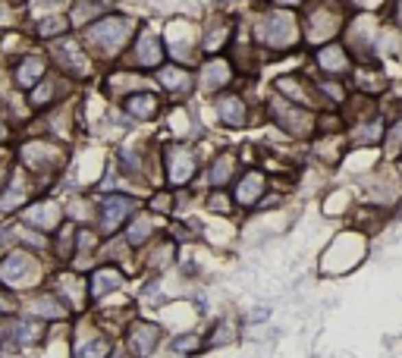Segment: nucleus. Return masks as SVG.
<instances>
[{
  "mask_svg": "<svg viewBox=\"0 0 402 358\" xmlns=\"http://www.w3.org/2000/svg\"><path fill=\"white\" fill-rule=\"evenodd\" d=\"M10 308H13V305H10V302H3V298H0V311H10Z\"/></svg>",
  "mask_w": 402,
  "mask_h": 358,
  "instance_id": "nucleus-35",
  "label": "nucleus"
},
{
  "mask_svg": "<svg viewBox=\"0 0 402 358\" xmlns=\"http://www.w3.org/2000/svg\"><path fill=\"white\" fill-rule=\"evenodd\" d=\"M32 314H38V318H63V305L54 302V298H35L32 302Z\"/></svg>",
  "mask_w": 402,
  "mask_h": 358,
  "instance_id": "nucleus-25",
  "label": "nucleus"
},
{
  "mask_svg": "<svg viewBox=\"0 0 402 358\" xmlns=\"http://www.w3.org/2000/svg\"><path fill=\"white\" fill-rule=\"evenodd\" d=\"M268 113L276 126L283 129V132H289L292 139H308V135L314 132V126H318L314 113H308L302 104L283 97L280 91H274V97L268 101Z\"/></svg>",
  "mask_w": 402,
  "mask_h": 358,
  "instance_id": "nucleus-3",
  "label": "nucleus"
},
{
  "mask_svg": "<svg viewBox=\"0 0 402 358\" xmlns=\"http://www.w3.org/2000/svg\"><path fill=\"white\" fill-rule=\"evenodd\" d=\"M154 232V224H151V217H135L132 224H129V230H126V242L129 246H145L148 242V236Z\"/></svg>",
  "mask_w": 402,
  "mask_h": 358,
  "instance_id": "nucleus-22",
  "label": "nucleus"
},
{
  "mask_svg": "<svg viewBox=\"0 0 402 358\" xmlns=\"http://www.w3.org/2000/svg\"><path fill=\"white\" fill-rule=\"evenodd\" d=\"M157 79L173 95H192L195 91V73L186 67H157Z\"/></svg>",
  "mask_w": 402,
  "mask_h": 358,
  "instance_id": "nucleus-12",
  "label": "nucleus"
},
{
  "mask_svg": "<svg viewBox=\"0 0 402 358\" xmlns=\"http://www.w3.org/2000/svg\"><path fill=\"white\" fill-rule=\"evenodd\" d=\"M0 19H7V10H3V7H0Z\"/></svg>",
  "mask_w": 402,
  "mask_h": 358,
  "instance_id": "nucleus-37",
  "label": "nucleus"
},
{
  "mask_svg": "<svg viewBox=\"0 0 402 358\" xmlns=\"http://www.w3.org/2000/svg\"><path fill=\"white\" fill-rule=\"evenodd\" d=\"M67 29V23H63V16H54V19H45V23L38 25V35H57V32Z\"/></svg>",
  "mask_w": 402,
  "mask_h": 358,
  "instance_id": "nucleus-28",
  "label": "nucleus"
},
{
  "mask_svg": "<svg viewBox=\"0 0 402 358\" xmlns=\"http://www.w3.org/2000/svg\"><path fill=\"white\" fill-rule=\"evenodd\" d=\"M51 85H45V88H41V91H35V104H38V101H47V97H51Z\"/></svg>",
  "mask_w": 402,
  "mask_h": 358,
  "instance_id": "nucleus-33",
  "label": "nucleus"
},
{
  "mask_svg": "<svg viewBox=\"0 0 402 358\" xmlns=\"http://www.w3.org/2000/svg\"><path fill=\"white\" fill-rule=\"evenodd\" d=\"M104 352H107L104 339H95V346H82V349H79V355H104Z\"/></svg>",
  "mask_w": 402,
  "mask_h": 358,
  "instance_id": "nucleus-31",
  "label": "nucleus"
},
{
  "mask_svg": "<svg viewBox=\"0 0 402 358\" xmlns=\"http://www.w3.org/2000/svg\"><path fill=\"white\" fill-rule=\"evenodd\" d=\"M123 286V276L117 274V270H97L95 276H91V296L95 298H104L107 292H113V289H119Z\"/></svg>",
  "mask_w": 402,
  "mask_h": 358,
  "instance_id": "nucleus-21",
  "label": "nucleus"
},
{
  "mask_svg": "<svg viewBox=\"0 0 402 358\" xmlns=\"http://www.w3.org/2000/svg\"><path fill=\"white\" fill-rule=\"evenodd\" d=\"M38 333H41V327L38 324H13V327H7V336H13L16 343H35Z\"/></svg>",
  "mask_w": 402,
  "mask_h": 358,
  "instance_id": "nucleus-24",
  "label": "nucleus"
},
{
  "mask_svg": "<svg viewBox=\"0 0 402 358\" xmlns=\"http://www.w3.org/2000/svg\"><path fill=\"white\" fill-rule=\"evenodd\" d=\"M252 35H255V45L283 53L298 41L302 25H298L292 10H270V13H264L258 23L252 25Z\"/></svg>",
  "mask_w": 402,
  "mask_h": 358,
  "instance_id": "nucleus-1",
  "label": "nucleus"
},
{
  "mask_svg": "<svg viewBox=\"0 0 402 358\" xmlns=\"http://www.w3.org/2000/svg\"><path fill=\"white\" fill-rule=\"evenodd\" d=\"M57 53L60 60H63V67H69L75 75H88V60L82 57V51L73 45V41H63V45H57Z\"/></svg>",
  "mask_w": 402,
  "mask_h": 358,
  "instance_id": "nucleus-20",
  "label": "nucleus"
},
{
  "mask_svg": "<svg viewBox=\"0 0 402 358\" xmlns=\"http://www.w3.org/2000/svg\"><path fill=\"white\" fill-rule=\"evenodd\" d=\"M314 63L320 67V73H327V79H340V75H346L352 69V60L346 53V47L336 45V41L314 47Z\"/></svg>",
  "mask_w": 402,
  "mask_h": 358,
  "instance_id": "nucleus-7",
  "label": "nucleus"
},
{
  "mask_svg": "<svg viewBox=\"0 0 402 358\" xmlns=\"http://www.w3.org/2000/svg\"><path fill=\"white\" fill-rule=\"evenodd\" d=\"M396 3H399V10H396V23L402 25V0H396Z\"/></svg>",
  "mask_w": 402,
  "mask_h": 358,
  "instance_id": "nucleus-34",
  "label": "nucleus"
},
{
  "mask_svg": "<svg viewBox=\"0 0 402 358\" xmlns=\"http://www.w3.org/2000/svg\"><path fill=\"white\" fill-rule=\"evenodd\" d=\"M274 91H280L283 97H289V101H296V104H311V85L302 79V75H280L274 82Z\"/></svg>",
  "mask_w": 402,
  "mask_h": 358,
  "instance_id": "nucleus-15",
  "label": "nucleus"
},
{
  "mask_svg": "<svg viewBox=\"0 0 402 358\" xmlns=\"http://www.w3.org/2000/svg\"><path fill=\"white\" fill-rule=\"evenodd\" d=\"M233 173H236V157L233 154H217L214 157V164H211V170H208V182H211V189H224L226 182L233 179Z\"/></svg>",
  "mask_w": 402,
  "mask_h": 358,
  "instance_id": "nucleus-19",
  "label": "nucleus"
},
{
  "mask_svg": "<svg viewBox=\"0 0 402 358\" xmlns=\"http://www.w3.org/2000/svg\"><path fill=\"white\" fill-rule=\"evenodd\" d=\"M268 308H255V311H248V321H252V324H264V321H268Z\"/></svg>",
  "mask_w": 402,
  "mask_h": 358,
  "instance_id": "nucleus-32",
  "label": "nucleus"
},
{
  "mask_svg": "<svg viewBox=\"0 0 402 358\" xmlns=\"http://www.w3.org/2000/svg\"><path fill=\"white\" fill-rule=\"evenodd\" d=\"M195 343H198V336H192V333L179 336L176 343H173V352H195V349H201V346H195Z\"/></svg>",
  "mask_w": 402,
  "mask_h": 358,
  "instance_id": "nucleus-29",
  "label": "nucleus"
},
{
  "mask_svg": "<svg viewBox=\"0 0 402 358\" xmlns=\"http://www.w3.org/2000/svg\"><path fill=\"white\" fill-rule=\"evenodd\" d=\"M123 107H126V113L135 119H154L161 104H157V97L151 95V91H135V95H129L126 101H123Z\"/></svg>",
  "mask_w": 402,
  "mask_h": 358,
  "instance_id": "nucleus-17",
  "label": "nucleus"
},
{
  "mask_svg": "<svg viewBox=\"0 0 402 358\" xmlns=\"http://www.w3.org/2000/svg\"><path fill=\"white\" fill-rule=\"evenodd\" d=\"M233 79V60H220V57H211L208 63H201V69L195 73V88L201 95H217L224 91Z\"/></svg>",
  "mask_w": 402,
  "mask_h": 358,
  "instance_id": "nucleus-6",
  "label": "nucleus"
},
{
  "mask_svg": "<svg viewBox=\"0 0 402 358\" xmlns=\"http://www.w3.org/2000/svg\"><path fill=\"white\" fill-rule=\"evenodd\" d=\"M208 208L211 211H224V214H226V211H230V198H226V192H214V195H211Z\"/></svg>",
  "mask_w": 402,
  "mask_h": 358,
  "instance_id": "nucleus-30",
  "label": "nucleus"
},
{
  "mask_svg": "<svg viewBox=\"0 0 402 358\" xmlns=\"http://www.w3.org/2000/svg\"><path fill=\"white\" fill-rule=\"evenodd\" d=\"M217 117H220V123H224V126L242 129L248 123V104H246V97H239V95L217 97Z\"/></svg>",
  "mask_w": 402,
  "mask_h": 358,
  "instance_id": "nucleus-10",
  "label": "nucleus"
},
{
  "mask_svg": "<svg viewBox=\"0 0 402 358\" xmlns=\"http://www.w3.org/2000/svg\"><path fill=\"white\" fill-rule=\"evenodd\" d=\"M198 173V154L189 145H170L167 148V179L170 186H186Z\"/></svg>",
  "mask_w": 402,
  "mask_h": 358,
  "instance_id": "nucleus-5",
  "label": "nucleus"
},
{
  "mask_svg": "<svg viewBox=\"0 0 402 358\" xmlns=\"http://www.w3.org/2000/svg\"><path fill=\"white\" fill-rule=\"evenodd\" d=\"M132 211H135V198H129V195H107L101 202V230L113 232Z\"/></svg>",
  "mask_w": 402,
  "mask_h": 358,
  "instance_id": "nucleus-9",
  "label": "nucleus"
},
{
  "mask_svg": "<svg viewBox=\"0 0 402 358\" xmlns=\"http://www.w3.org/2000/svg\"><path fill=\"white\" fill-rule=\"evenodd\" d=\"M3 135H7V129H3V123H0V142H3Z\"/></svg>",
  "mask_w": 402,
  "mask_h": 358,
  "instance_id": "nucleus-36",
  "label": "nucleus"
},
{
  "mask_svg": "<svg viewBox=\"0 0 402 358\" xmlns=\"http://www.w3.org/2000/svg\"><path fill=\"white\" fill-rule=\"evenodd\" d=\"M157 339H161V330L148 321H135L129 330V349L139 352V355H148L157 349Z\"/></svg>",
  "mask_w": 402,
  "mask_h": 358,
  "instance_id": "nucleus-14",
  "label": "nucleus"
},
{
  "mask_svg": "<svg viewBox=\"0 0 402 358\" xmlns=\"http://www.w3.org/2000/svg\"><path fill=\"white\" fill-rule=\"evenodd\" d=\"M0 182H3V173H0Z\"/></svg>",
  "mask_w": 402,
  "mask_h": 358,
  "instance_id": "nucleus-38",
  "label": "nucleus"
},
{
  "mask_svg": "<svg viewBox=\"0 0 402 358\" xmlns=\"http://www.w3.org/2000/svg\"><path fill=\"white\" fill-rule=\"evenodd\" d=\"M25 224L29 226H38V230H54L60 224V208L51 202L45 204H35V208L25 211Z\"/></svg>",
  "mask_w": 402,
  "mask_h": 358,
  "instance_id": "nucleus-18",
  "label": "nucleus"
},
{
  "mask_svg": "<svg viewBox=\"0 0 402 358\" xmlns=\"http://www.w3.org/2000/svg\"><path fill=\"white\" fill-rule=\"evenodd\" d=\"M38 276V264L25 252H13L7 261L0 264V280L10 286H29Z\"/></svg>",
  "mask_w": 402,
  "mask_h": 358,
  "instance_id": "nucleus-8",
  "label": "nucleus"
},
{
  "mask_svg": "<svg viewBox=\"0 0 402 358\" xmlns=\"http://www.w3.org/2000/svg\"><path fill=\"white\" fill-rule=\"evenodd\" d=\"M380 135H383V119L380 117H358V123L349 129L352 145H377Z\"/></svg>",
  "mask_w": 402,
  "mask_h": 358,
  "instance_id": "nucleus-16",
  "label": "nucleus"
},
{
  "mask_svg": "<svg viewBox=\"0 0 402 358\" xmlns=\"http://www.w3.org/2000/svg\"><path fill=\"white\" fill-rule=\"evenodd\" d=\"M135 63L142 69H157L164 63V45H161V38L151 35V32H142L139 41H135Z\"/></svg>",
  "mask_w": 402,
  "mask_h": 358,
  "instance_id": "nucleus-11",
  "label": "nucleus"
},
{
  "mask_svg": "<svg viewBox=\"0 0 402 358\" xmlns=\"http://www.w3.org/2000/svg\"><path fill=\"white\" fill-rule=\"evenodd\" d=\"M23 198H25V189H23V182L16 179L13 186L7 189V195L0 198V211H10V208H16V204H23Z\"/></svg>",
  "mask_w": 402,
  "mask_h": 358,
  "instance_id": "nucleus-27",
  "label": "nucleus"
},
{
  "mask_svg": "<svg viewBox=\"0 0 402 358\" xmlns=\"http://www.w3.org/2000/svg\"><path fill=\"white\" fill-rule=\"evenodd\" d=\"M129 35H132V19H123V16H107V19H101V23L88 25V41L97 47V51L104 53H117L119 47L129 41Z\"/></svg>",
  "mask_w": 402,
  "mask_h": 358,
  "instance_id": "nucleus-4",
  "label": "nucleus"
},
{
  "mask_svg": "<svg viewBox=\"0 0 402 358\" xmlns=\"http://www.w3.org/2000/svg\"><path fill=\"white\" fill-rule=\"evenodd\" d=\"M261 195H264V173L248 170L236 186V204L239 208H255L261 202Z\"/></svg>",
  "mask_w": 402,
  "mask_h": 358,
  "instance_id": "nucleus-13",
  "label": "nucleus"
},
{
  "mask_svg": "<svg viewBox=\"0 0 402 358\" xmlns=\"http://www.w3.org/2000/svg\"><path fill=\"white\" fill-rule=\"evenodd\" d=\"M343 25V10L333 0H308V7L302 10V38L311 47L327 45L330 38Z\"/></svg>",
  "mask_w": 402,
  "mask_h": 358,
  "instance_id": "nucleus-2",
  "label": "nucleus"
},
{
  "mask_svg": "<svg viewBox=\"0 0 402 358\" xmlns=\"http://www.w3.org/2000/svg\"><path fill=\"white\" fill-rule=\"evenodd\" d=\"M387 154H393V157H402V119H396L393 126H390V132H387Z\"/></svg>",
  "mask_w": 402,
  "mask_h": 358,
  "instance_id": "nucleus-26",
  "label": "nucleus"
},
{
  "mask_svg": "<svg viewBox=\"0 0 402 358\" xmlns=\"http://www.w3.org/2000/svg\"><path fill=\"white\" fill-rule=\"evenodd\" d=\"M41 75H45V60H41V57H29L23 67H19L16 79H19V85H35Z\"/></svg>",
  "mask_w": 402,
  "mask_h": 358,
  "instance_id": "nucleus-23",
  "label": "nucleus"
}]
</instances>
